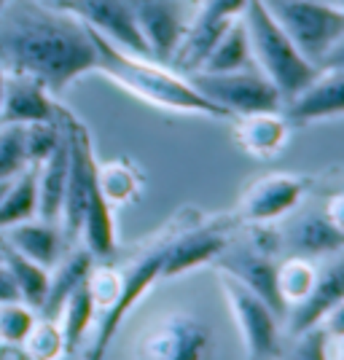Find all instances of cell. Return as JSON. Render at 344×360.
Listing matches in <instances>:
<instances>
[{
    "mask_svg": "<svg viewBox=\"0 0 344 360\" xmlns=\"http://www.w3.org/2000/svg\"><path fill=\"white\" fill-rule=\"evenodd\" d=\"M0 70L27 75L57 97L94 70L89 27L41 0H8L0 8Z\"/></svg>",
    "mask_w": 344,
    "mask_h": 360,
    "instance_id": "1",
    "label": "cell"
},
{
    "mask_svg": "<svg viewBox=\"0 0 344 360\" xmlns=\"http://www.w3.org/2000/svg\"><path fill=\"white\" fill-rule=\"evenodd\" d=\"M89 32L94 41V70L110 78L124 91H129L132 97L172 113H194V116L231 121L221 108L205 100L183 73H175L172 68L151 57L129 54L110 41H105L94 30Z\"/></svg>",
    "mask_w": 344,
    "mask_h": 360,
    "instance_id": "2",
    "label": "cell"
},
{
    "mask_svg": "<svg viewBox=\"0 0 344 360\" xmlns=\"http://www.w3.org/2000/svg\"><path fill=\"white\" fill-rule=\"evenodd\" d=\"M240 19L248 35L253 65L269 78L272 86L283 97V103L320 73L312 62L304 60V54L285 35L283 27L272 19L261 0H250Z\"/></svg>",
    "mask_w": 344,
    "mask_h": 360,
    "instance_id": "3",
    "label": "cell"
},
{
    "mask_svg": "<svg viewBox=\"0 0 344 360\" xmlns=\"http://www.w3.org/2000/svg\"><path fill=\"white\" fill-rule=\"evenodd\" d=\"M272 19L317 70L342 68L344 8L326 0H261Z\"/></svg>",
    "mask_w": 344,
    "mask_h": 360,
    "instance_id": "4",
    "label": "cell"
},
{
    "mask_svg": "<svg viewBox=\"0 0 344 360\" xmlns=\"http://www.w3.org/2000/svg\"><path fill=\"white\" fill-rule=\"evenodd\" d=\"M186 78L205 100L221 108L229 119L283 108V97L255 65L242 68V70H229V73L191 70L186 73Z\"/></svg>",
    "mask_w": 344,
    "mask_h": 360,
    "instance_id": "5",
    "label": "cell"
},
{
    "mask_svg": "<svg viewBox=\"0 0 344 360\" xmlns=\"http://www.w3.org/2000/svg\"><path fill=\"white\" fill-rule=\"evenodd\" d=\"M165 240H167V231H162V234L151 242L148 248H143L129 264L119 266V274H121L119 296H116V301L103 312L100 330H97V336H94V342H91L89 358L87 360H105V349L110 347V339H113L116 330L121 328L124 317L135 309L137 301L148 293V288L153 285L156 280H162Z\"/></svg>",
    "mask_w": 344,
    "mask_h": 360,
    "instance_id": "6",
    "label": "cell"
},
{
    "mask_svg": "<svg viewBox=\"0 0 344 360\" xmlns=\"http://www.w3.org/2000/svg\"><path fill=\"white\" fill-rule=\"evenodd\" d=\"M186 215L189 210L175 218V229H167L162 280L180 277L196 266L212 264L231 242V234H229V229L234 226L231 218L199 221V215H196L194 224H186Z\"/></svg>",
    "mask_w": 344,
    "mask_h": 360,
    "instance_id": "7",
    "label": "cell"
},
{
    "mask_svg": "<svg viewBox=\"0 0 344 360\" xmlns=\"http://www.w3.org/2000/svg\"><path fill=\"white\" fill-rule=\"evenodd\" d=\"M218 285L224 290L226 304L237 323L248 360H277L283 349V339H280L283 330L274 309L229 274H218Z\"/></svg>",
    "mask_w": 344,
    "mask_h": 360,
    "instance_id": "8",
    "label": "cell"
},
{
    "mask_svg": "<svg viewBox=\"0 0 344 360\" xmlns=\"http://www.w3.org/2000/svg\"><path fill=\"white\" fill-rule=\"evenodd\" d=\"M210 330L189 312H167L140 330L137 360H208Z\"/></svg>",
    "mask_w": 344,
    "mask_h": 360,
    "instance_id": "9",
    "label": "cell"
},
{
    "mask_svg": "<svg viewBox=\"0 0 344 360\" xmlns=\"http://www.w3.org/2000/svg\"><path fill=\"white\" fill-rule=\"evenodd\" d=\"M248 3L250 0H196L191 25L183 35L178 51L170 60L172 70L183 75L196 70L205 62L212 44L224 35L226 27L234 19H240Z\"/></svg>",
    "mask_w": 344,
    "mask_h": 360,
    "instance_id": "10",
    "label": "cell"
},
{
    "mask_svg": "<svg viewBox=\"0 0 344 360\" xmlns=\"http://www.w3.org/2000/svg\"><path fill=\"white\" fill-rule=\"evenodd\" d=\"M129 3L135 11L140 35L148 46L151 60L170 65L191 25L196 3L191 0H129Z\"/></svg>",
    "mask_w": 344,
    "mask_h": 360,
    "instance_id": "11",
    "label": "cell"
},
{
    "mask_svg": "<svg viewBox=\"0 0 344 360\" xmlns=\"http://www.w3.org/2000/svg\"><path fill=\"white\" fill-rule=\"evenodd\" d=\"M60 8L75 16L78 22H84L89 30L103 35L113 46L137 57H151L129 0H68Z\"/></svg>",
    "mask_w": 344,
    "mask_h": 360,
    "instance_id": "12",
    "label": "cell"
},
{
    "mask_svg": "<svg viewBox=\"0 0 344 360\" xmlns=\"http://www.w3.org/2000/svg\"><path fill=\"white\" fill-rule=\"evenodd\" d=\"M307 194V180L293 172H269L255 178L237 202L240 224H274Z\"/></svg>",
    "mask_w": 344,
    "mask_h": 360,
    "instance_id": "13",
    "label": "cell"
},
{
    "mask_svg": "<svg viewBox=\"0 0 344 360\" xmlns=\"http://www.w3.org/2000/svg\"><path fill=\"white\" fill-rule=\"evenodd\" d=\"M344 293V274H342V258L331 255L326 258L323 266H317V280L312 290L301 301L291 304L283 317V326L288 336H299L301 330H310L314 326H323V320L342 307Z\"/></svg>",
    "mask_w": 344,
    "mask_h": 360,
    "instance_id": "14",
    "label": "cell"
},
{
    "mask_svg": "<svg viewBox=\"0 0 344 360\" xmlns=\"http://www.w3.org/2000/svg\"><path fill=\"white\" fill-rule=\"evenodd\" d=\"M288 124H314V121L339 119L344 110V70L331 68L320 70L307 86L283 103Z\"/></svg>",
    "mask_w": 344,
    "mask_h": 360,
    "instance_id": "15",
    "label": "cell"
},
{
    "mask_svg": "<svg viewBox=\"0 0 344 360\" xmlns=\"http://www.w3.org/2000/svg\"><path fill=\"white\" fill-rule=\"evenodd\" d=\"M60 105L54 94L27 75L6 73L3 100H0V124H32V121H54Z\"/></svg>",
    "mask_w": 344,
    "mask_h": 360,
    "instance_id": "16",
    "label": "cell"
},
{
    "mask_svg": "<svg viewBox=\"0 0 344 360\" xmlns=\"http://www.w3.org/2000/svg\"><path fill=\"white\" fill-rule=\"evenodd\" d=\"M0 237L14 248L16 253H22L25 258L35 261L38 266L44 269H51L60 264V258L68 250L70 245L62 237V229L57 224H49V221H41V218H32V221H22L16 226H8L0 231Z\"/></svg>",
    "mask_w": 344,
    "mask_h": 360,
    "instance_id": "17",
    "label": "cell"
},
{
    "mask_svg": "<svg viewBox=\"0 0 344 360\" xmlns=\"http://www.w3.org/2000/svg\"><path fill=\"white\" fill-rule=\"evenodd\" d=\"M283 237V248L291 250V255L301 258H331L342 255L344 231L339 224H333L326 212H312L291 226Z\"/></svg>",
    "mask_w": 344,
    "mask_h": 360,
    "instance_id": "18",
    "label": "cell"
},
{
    "mask_svg": "<svg viewBox=\"0 0 344 360\" xmlns=\"http://www.w3.org/2000/svg\"><path fill=\"white\" fill-rule=\"evenodd\" d=\"M94 264L97 261L91 258V253L84 245L70 248L60 258V264L49 269V288H46V299L41 304V309H38V315L46 317V320H57L65 299L89 280Z\"/></svg>",
    "mask_w": 344,
    "mask_h": 360,
    "instance_id": "19",
    "label": "cell"
},
{
    "mask_svg": "<svg viewBox=\"0 0 344 360\" xmlns=\"http://www.w3.org/2000/svg\"><path fill=\"white\" fill-rule=\"evenodd\" d=\"M288 129L291 124L283 116V110H261L234 119V140L258 159L280 153L288 143Z\"/></svg>",
    "mask_w": 344,
    "mask_h": 360,
    "instance_id": "20",
    "label": "cell"
},
{
    "mask_svg": "<svg viewBox=\"0 0 344 360\" xmlns=\"http://www.w3.org/2000/svg\"><path fill=\"white\" fill-rule=\"evenodd\" d=\"M68 159H70V146H68V132L62 127V140L57 143V148L41 165H35V183H38V215L35 218L57 226H60L62 196H65V183H68Z\"/></svg>",
    "mask_w": 344,
    "mask_h": 360,
    "instance_id": "21",
    "label": "cell"
},
{
    "mask_svg": "<svg viewBox=\"0 0 344 360\" xmlns=\"http://www.w3.org/2000/svg\"><path fill=\"white\" fill-rule=\"evenodd\" d=\"M0 261L8 269V274L14 277L16 290L22 296V304H27L32 312L38 315V309H41V304L46 299V288H49V269L38 266L35 261L25 258L22 253H16L3 237H0Z\"/></svg>",
    "mask_w": 344,
    "mask_h": 360,
    "instance_id": "22",
    "label": "cell"
},
{
    "mask_svg": "<svg viewBox=\"0 0 344 360\" xmlns=\"http://www.w3.org/2000/svg\"><path fill=\"white\" fill-rule=\"evenodd\" d=\"M94 315H97V304L91 299L89 285L84 283L78 290H73V293L65 299L60 315H57V326H60V333H62L65 355H68V352H75L78 347L84 345L91 323H94Z\"/></svg>",
    "mask_w": 344,
    "mask_h": 360,
    "instance_id": "23",
    "label": "cell"
},
{
    "mask_svg": "<svg viewBox=\"0 0 344 360\" xmlns=\"http://www.w3.org/2000/svg\"><path fill=\"white\" fill-rule=\"evenodd\" d=\"M250 65H253V57H250V46H248V35H245V27H242V19H234L224 30V35L212 44L205 62L196 70L229 73V70H242V68H250Z\"/></svg>",
    "mask_w": 344,
    "mask_h": 360,
    "instance_id": "24",
    "label": "cell"
},
{
    "mask_svg": "<svg viewBox=\"0 0 344 360\" xmlns=\"http://www.w3.org/2000/svg\"><path fill=\"white\" fill-rule=\"evenodd\" d=\"M38 215V183H35V165L25 167L8 186L0 199V231L22 221H32Z\"/></svg>",
    "mask_w": 344,
    "mask_h": 360,
    "instance_id": "25",
    "label": "cell"
},
{
    "mask_svg": "<svg viewBox=\"0 0 344 360\" xmlns=\"http://www.w3.org/2000/svg\"><path fill=\"white\" fill-rule=\"evenodd\" d=\"M97 186L108 199V205L119 207V205L132 202L140 194L143 178L129 162H108V165L97 162Z\"/></svg>",
    "mask_w": 344,
    "mask_h": 360,
    "instance_id": "26",
    "label": "cell"
},
{
    "mask_svg": "<svg viewBox=\"0 0 344 360\" xmlns=\"http://www.w3.org/2000/svg\"><path fill=\"white\" fill-rule=\"evenodd\" d=\"M314 280H317V264L312 258L288 255L285 261L277 264V290L285 301V312L291 304L301 301L312 290Z\"/></svg>",
    "mask_w": 344,
    "mask_h": 360,
    "instance_id": "27",
    "label": "cell"
},
{
    "mask_svg": "<svg viewBox=\"0 0 344 360\" xmlns=\"http://www.w3.org/2000/svg\"><path fill=\"white\" fill-rule=\"evenodd\" d=\"M62 140V124L60 110L54 121H32V124H22V148H25V159L27 165H41L51 150L57 148Z\"/></svg>",
    "mask_w": 344,
    "mask_h": 360,
    "instance_id": "28",
    "label": "cell"
},
{
    "mask_svg": "<svg viewBox=\"0 0 344 360\" xmlns=\"http://www.w3.org/2000/svg\"><path fill=\"white\" fill-rule=\"evenodd\" d=\"M19 347L27 360H60L65 355L60 326H57V320H46V317L35 320V326Z\"/></svg>",
    "mask_w": 344,
    "mask_h": 360,
    "instance_id": "29",
    "label": "cell"
},
{
    "mask_svg": "<svg viewBox=\"0 0 344 360\" xmlns=\"http://www.w3.org/2000/svg\"><path fill=\"white\" fill-rule=\"evenodd\" d=\"M291 339H293L291 347L285 352L280 349L277 360H331V339L333 336L323 326L301 330L299 336H291Z\"/></svg>",
    "mask_w": 344,
    "mask_h": 360,
    "instance_id": "30",
    "label": "cell"
},
{
    "mask_svg": "<svg viewBox=\"0 0 344 360\" xmlns=\"http://www.w3.org/2000/svg\"><path fill=\"white\" fill-rule=\"evenodd\" d=\"M35 320L38 315L22 301L0 304V342L8 347H19L35 326Z\"/></svg>",
    "mask_w": 344,
    "mask_h": 360,
    "instance_id": "31",
    "label": "cell"
},
{
    "mask_svg": "<svg viewBox=\"0 0 344 360\" xmlns=\"http://www.w3.org/2000/svg\"><path fill=\"white\" fill-rule=\"evenodd\" d=\"M27 165L22 148V127L0 124V180L16 178Z\"/></svg>",
    "mask_w": 344,
    "mask_h": 360,
    "instance_id": "32",
    "label": "cell"
},
{
    "mask_svg": "<svg viewBox=\"0 0 344 360\" xmlns=\"http://www.w3.org/2000/svg\"><path fill=\"white\" fill-rule=\"evenodd\" d=\"M11 301H22V296H19V290H16L14 277L8 274V269H6L3 261H0V304H11Z\"/></svg>",
    "mask_w": 344,
    "mask_h": 360,
    "instance_id": "33",
    "label": "cell"
},
{
    "mask_svg": "<svg viewBox=\"0 0 344 360\" xmlns=\"http://www.w3.org/2000/svg\"><path fill=\"white\" fill-rule=\"evenodd\" d=\"M41 3H46V6H54V8H60L62 3H68V0H41Z\"/></svg>",
    "mask_w": 344,
    "mask_h": 360,
    "instance_id": "34",
    "label": "cell"
},
{
    "mask_svg": "<svg viewBox=\"0 0 344 360\" xmlns=\"http://www.w3.org/2000/svg\"><path fill=\"white\" fill-rule=\"evenodd\" d=\"M3 81H6V73L0 70V100H3Z\"/></svg>",
    "mask_w": 344,
    "mask_h": 360,
    "instance_id": "35",
    "label": "cell"
},
{
    "mask_svg": "<svg viewBox=\"0 0 344 360\" xmlns=\"http://www.w3.org/2000/svg\"><path fill=\"white\" fill-rule=\"evenodd\" d=\"M6 3H8V0H0V8H3V6H6Z\"/></svg>",
    "mask_w": 344,
    "mask_h": 360,
    "instance_id": "36",
    "label": "cell"
}]
</instances>
